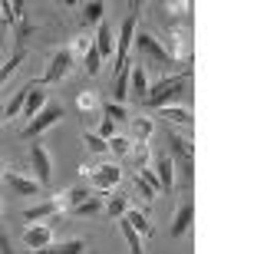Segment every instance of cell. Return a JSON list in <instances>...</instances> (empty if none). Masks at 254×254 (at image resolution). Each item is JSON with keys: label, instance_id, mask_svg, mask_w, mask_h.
Here are the masks:
<instances>
[{"label": "cell", "instance_id": "d4e9b609", "mask_svg": "<svg viewBox=\"0 0 254 254\" xmlns=\"http://www.w3.org/2000/svg\"><path fill=\"white\" fill-rule=\"evenodd\" d=\"M23 60H27V50L20 47V50H17V53H13V57H10V60H7V63L0 66V86H3V83H7V79H10V76L17 73V69H20V63H23Z\"/></svg>", "mask_w": 254, "mask_h": 254}, {"label": "cell", "instance_id": "f1b7e54d", "mask_svg": "<svg viewBox=\"0 0 254 254\" xmlns=\"http://www.w3.org/2000/svg\"><path fill=\"white\" fill-rule=\"evenodd\" d=\"M99 211H103V198H99V195H89L83 205H76V208H73V215H79V218H86V215H99Z\"/></svg>", "mask_w": 254, "mask_h": 254}, {"label": "cell", "instance_id": "ac0fdd59", "mask_svg": "<svg viewBox=\"0 0 254 254\" xmlns=\"http://www.w3.org/2000/svg\"><path fill=\"white\" fill-rule=\"evenodd\" d=\"M123 221H126V225H129V228H132V231H135L139 238H149V235H152L149 215H145V211H139V208H129V211L123 215Z\"/></svg>", "mask_w": 254, "mask_h": 254}, {"label": "cell", "instance_id": "8fae6325", "mask_svg": "<svg viewBox=\"0 0 254 254\" xmlns=\"http://www.w3.org/2000/svg\"><path fill=\"white\" fill-rule=\"evenodd\" d=\"M191 218H195V205H191V198H185L175 211V221H172V238H185L191 228Z\"/></svg>", "mask_w": 254, "mask_h": 254}, {"label": "cell", "instance_id": "1f68e13d", "mask_svg": "<svg viewBox=\"0 0 254 254\" xmlns=\"http://www.w3.org/2000/svg\"><path fill=\"white\" fill-rule=\"evenodd\" d=\"M126 106H119V103H106L103 106V119H109V123H119V119H126Z\"/></svg>", "mask_w": 254, "mask_h": 254}, {"label": "cell", "instance_id": "484cf974", "mask_svg": "<svg viewBox=\"0 0 254 254\" xmlns=\"http://www.w3.org/2000/svg\"><path fill=\"white\" fill-rule=\"evenodd\" d=\"M103 10H106L103 0H89V3H83V23L86 27H89V23H99V20H103Z\"/></svg>", "mask_w": 254, "mask_h": 254}, {"label": "cell", "instance_id": "ba28073f", "mask_svg": "<svg viewBox=\"0 0 254 254\" xmlns=\"http://www.w3.org/2000/svg\"><path fill=\"white\" fill-rule=\"evenodd\" d=\"M132 47L139 50L142 57H149L152 63H172V60L165 57V50H162L159 37H152V33H145V30H135V37H132Z\"/></svg>", "mask_w": 254, "mask_h": 254}, {"label": "cell", "instance_id": "9c48e42d", "mask_svg": "<svg viewBox=\"0 0 254 254\" xmlns=\"http://www.w3.org/2000/svg\"><path fill=\"white\" fill-rule=\"evenodd\" d=\"M3 182H7L17 195H40L37 179H33V175H23V172L13 169V165H3Z\"/></svg>", "mask_w": 254, "mask_h": 254}, {"label": "cell", "instance_id": "f35d334b", "mask_svg": "<svg viewBox=\"0 0 254 254\" xmlns=\"http://www.w3.org/2000/svg\"><path fill=\"white\" fill-rule=\"evenodd\" d=\"M0 215H3V201H0Z\"/></svg>", "mask_w": 254, "mask_h": 254}, {"label": "cell", "instance_id": "277c9868", "mask_svg": "<svg viewBox=\"0 0 254 254\" xmlns=\"http://www.w3.org/2000/svg\"><path fill=\"white\" fill-rule=\"evenodd\" d=\"M60 119H63V106H60V103H47V106H43V109H40V113L27 123V129H23V139H33V135H40V132L53 129Z\"/></svg>", "mask_w": 254, "mask_h": 254}, {"label": "cell", "instance_id": "836d02e7", "mask_svg": "<svg viewBox=\"0 0 254 254\" xmlns=\"http://www.w3.org/2000/svg\"><path fill=\"white\" fill-rule=\"evenodd\" d=\"M139 179L145 182V185H149V189L155 191V195L162 191V185H159V179H155V172H152V169H142V172H139Z\"/></svg>", "mask_w": 254, "mask_h": 254}, {"label": "cell", "instance_id": "52a82bcc", "mask_svg": "<svg viewBox=\"0 0 254 254\" xmlns=\"http://www.w3.org/2000/svg\"><path fill=\"white\" fill-rule=\"evenodd\" d=\"M162 50H165V57H169V60H175V63H185V60L191 57V47H189V37H185V30H182V27H169Z\"/></svg>", "mask_w": 254, "mask_h": 254}, {"label": "cell", "instance_id": "e575fe53", "mask_svg": "<svg viewBox=\"0 0 254 254\" xmlns=\"http://www.w3.org/2000/svg\"><path fill=\"white\" fill-rule=\"evenodd\" d=\"M135 191L142 195V201H145V205H149V201H155V191H152L149 185H145V182L139 179V175H135Z\"/></svg>", "mask_w": 254, "mask_h": 254}, {"label": "cell", "instance_id": "f546056e", "mask_svg": "<svg viewBox=\"0 0 254 254\" xmlns=\"http://www.w3.org/2000/svg\"><path fill=\"white\" fill-rule=\"evenodd\" d=\"M83 66H86V73H89V76H96V73H99V66H103V57L96 53V47H93V43H89V50H86Z\"/></svg>", "mask_w": 254, "mask_h": 254}, {"label": "cell", "instance_id": "603a6c76", "mask_svg": "<svg viewBox=\"0 0 254 254\" xmlns=\"http://www.w3.org/2000/svg\"><path fill=\"white\" fill-rule=\"evenodd\" d=\"M132 135H135V142H149L155 135V123H152L149 116H135L132 119Z\"/></svg>", "mask_w": 254, "mask_h": 254}, {"label": "cell", "instance_id": "3957f363", "mask_svg": "<svg viewBox=\"0 0 254 254\" xmlns=\"http://www.w3.org/2000/svg\"><path fill=\"white\" fill-rule=\"evenodd\" d=\"M132 37H135V17H126L123 23H119V33H116V76L129 69Z\"/></svg>", "mask_w": 254, "mask_h": 254}, {"label": "cell", "instance_id": "6da1fadb", "mask_svg": "<svg viewBox=\"0 0 254 254\" xmlns=\"http://www.w3.org/2000/svg\"><path fill=\"white\" fill-rule=\"evenodd\" d=\"M189 73H179V76H162L159 83H149V96H145V106L152 109H162V106H169L175 96H185L189 93Z\"/></svg>", "mask_w": 254, "mask_h": 254}, {"label": "cell", "instance_id": "7c38bea8", "mask_svg": "<svg viewBox=\"0 0 254 254\" xmlns=\"http://www.w3.org/2000/svg\"><path fill=\"white\" fill-rule=\"evenodd\" d=\"M155 179H159L162 191L175 189V162H172V155H159L155 159Z\"/></svg>", "mask_w": 254, "mask_h": 254}, {"label": "cell", "instance_id": "d6986e66", "mask_svg": "<svg viewBox=\"0 0 254 254\" xmlns=\"http://www.w3.org/2000/svg\"><path fill=\"white\" fill-rule=\"evenodd\" d=\"M86 198H89V191H86V189H66L63 195H60V198H53V201H57L60 215H63V211H73L76 205H83Z\"/></svg>", "mask_w": 254, "mask_h": 254}, {"label": "cell", "instance_id": "9a60e30c", "mask_svg": "<svg viewBox=\"0 0 254 254\" xmlns=\"http://www.w3.org/2000/svg\"><path fill=\"white\" fill-rule=\"evenodd\" d=\"M93 47H96V53H99L103 60L116 53V37H113V27H109V23H99V27H96V40H93Z\"/></svg>", "mask_w": 254, "mask_h": 254}, {"label": "cell", "instance_id": "8992f818", "mask_svg": "<svg viewBox=\"0 0 254 254\" xmlns=\"http://www.w3.org/2000/svg\"><path fill=\"white\" fill-rule=\"evenodd\" d=\"M89 182H93L96 191H113L116 185L123 182V169H119L116 162H103V165L89 169Z\"/></svg>", "mask_w": 254, "mask_h": 254}, {"label": "cell", "instance_id": "4316f807", "mask_svg": "<svg viewBox=\"0 0 254 254\" xmlns=\"http://www.w3.org/2000/svg\"><path fill=\"white\" fill-rule=\"evenodd\" d=\"M27 89H30V86H23V89H17V93H13V99L3 106V119H13V116L23 113V99H27Z\"/></svg>", "mask_w": 254, "mask_h": 254}, {"label": "cell", "instance_id": "5bb4252c", "mask_svg": "<svg viewBox=\"0 0 254 254\" xmlns=\"http://www.w3.org/2000/svg\"><path fill=\"white\" fill-rule=\"evenodd\" d=\"M57 211H60L57 201H53V198H47V201H37L33 208H27V211H23V221H27V225H40V221L53 218Z\"/></svg>", "mask_w": 254, "mask_h": 254}, {"label": "cell", "instance_id": "2e32d148", "mask_svg": "<svg viewBox=\"0 0 254 254\" xmlns=\"http://www.w3.org/2000/svg\"><path fill=\"white\" fill-rule=\"evenodd\" d=\"M86 251V241L83 238H69V241H53V245H47V248H37L33 254H83Z\"/></svg>", "mask_w": 254, "mask_h": 254}, {"label": "cell", "instance_id": "e0dca14e", "mask_svg": "<svg viewBox=\"0 0 254 254\" xmlns=\"http://www.w3.org/2000/svg\"><path fill=\"white\" fill-rule=\"evenodd\" d=\"M43 106H47V93H43V89H40L37 83H30L27 99H23V113H20V116H30V119H33V116H37L40 109H43Z\"/></svg>", "mask_w": 254, "mask_h": 254}, {"label": "cell", "instance_id": "4fadbf2b", "mask_svg": "<svg viewBox=\"0 0 254 254\" xmlns=\"http://www.w3.org/2000/svg\"><path fill=\"white\" fill-rule=\"evenodd\" d=\"M129 93L145 103V96H149V73H145V66H132L129 69Z\"/></svg>", "mask_w": 254, "mask_h": 254}, {"label": "cell", "instance_id": "5b68a950", "mask_svg": "<svg viewBox=\"0 0 254 254\" xmlns=\"http://www.w3.org/2000/svg\"><path fill=\"white\" fill-rule=\"evenodd\" d=\"M30 165H33V179H37L40 189L50 185V179H53V159H50V149L43 142H33L30 145Z\"/></svg>", "mask_w": 254, "mask_h": 254}, {"label": "cell", "instance_id": "4dcf8cb0", "mask_svg": "<svg viewBox=\"0 0 254 254\" xmlns=\"http://www.w3.org/2000/svg\"><path fill=\"white\" fill-rule=\"evenodd\" d=\"M83 142H86V149H89V152H96V155H106V152H109L106 139H99L96 132H86V135H83Z\"/></svg>", "mask_w": 254, "mask_h": 254}, {"label": "cell", "instance_id": "30bf717a", "mask_svg": "<svg viewBox=\"0 0 254 254\" xmlns=\"http://www.w3.org/2000/svg\"><path fill=\"white\" fill-rule=\"evenodd\" d=\"M23 241H27L33 251H37V248L53 245V225H50V221H40V225H27V231H23Z\"/></svg>", "mask_w": 254, "mask_h": 254}, {"label": "cell", "instance_id": "83f0119b", "mask_svg": "<svg viewBox=\"0 0 254 254\" xmlns=\"http://www.w3.org/2000/svg\"><path fill=\"white\" fill-rule=\"evenodd\" d=\"M119 231H123V238H126V245H129V251H132V254H145V248H142V238L135 235L129 225H126L123 218H119Z\"/></svg>", "mask_w": 254, "mask_h": 254}, {"label": "cell", "instance_id": "d590c367", "mask_svg": "<svg viewBox=\"0 0 254 254\" xmlns=\"http://www.w3.org/2000/svg\"><path fill=\"white\" fill-rule=\"evenodd\" d=\"M86 50H89V43H86V37H76V43L69 47V53H73V60H83Z\"/></svg>", "mask_w": 254, "mask_h": 254}, {"label": "cell", "instance_id": "74e56055", "mask_svg": "<svg viewBox=\"0 0 254 254\" xmlns=\"http://www.w3.org/2000/svg\"><path fill=\"white\" fill-rule=\"evenodd\" d=\"M0 179H3V162H0Z\"/></svg>", "mask_w": 254, "mask_h": 254}, {"label": "cell", "instance_id": "8d00e7d4", "mask_svg": "<svg viewBox=\"0 0 254 254\" xmlns=\"http://www.w3.org/2000/svg\"><path fill=\"white\" fill-rule=\"evenodd\" d=\"M0 123H3V106H0Z\"/></svg>", "mask_w": 254, "mask_h": 254}, {"label": "cell", "instance_id": "7402d4cb", "mask_svg": "<svg viewBox=\"0 0 254 254\" xmlns=\"http://www.w3.org/2000/svg\"><path fill=\"white\" fill-rule=\"evenodd\" d=\"M129 159L135 169H149V162H152V149H149V142H132V149H129Z\"/></svg>", "mask_w": 254, "mask_h": 254}, {"label": "cell", "instance_id": "d6a6232c", "mask_svg": "<svg viewBox=\"0 0 254 254\" xmlns=\"http://www.w3.org/2000/svg\"><path fill=\"white\" fill-rule=\"evenodd\" d=\"M106 145H109V152H116V155H129L132 142L126 139V135H113V139H106Z\"/></svg>", "mask_w": 254, "mask_h": 254}, {"label": "cell", "instance_id": "ffe728a7", "mask_svg": "<svg viewBox=\"0 0 254 254\" xmlns=\"http://www.w3.org/2000/svg\"><path fill=\"white\" fill-rule=\"evenodd\" d=\"M159 116H165V123H175V126H185V129H191V113L185 109V106H162Z\"/></svg>", "mask_w": 254, "mask_h": 254}, {"label": "cell", "instance_id": "cb8c5ba5", "mask_svg": "<svg viewBox=\"0 0 254 254\" xmlns=\"http://www.w3.org/2000/svg\"><path fill=\"white\" fill-rule=\"evenodd\" d=\"M76 106H79V113H83V116H93V113L103 109V106H99V96H96L93 89H83V93L76 96Z\"/></svg>", "mask_w": 254, "mask_h": 254}, {"label": "cell", "instance_id": "7a4b0ae2", "mask_svg": "<svg viewBox=\"0 0 254 254\" xmlns=\"http://www.w3.org/2000/svg\"><path fill=\"white\" fill-rule=\"evenodd\" d=\"M73 53H69V47H60L53 57H50V63H47V69H43V76H40V83L37 86H43V83H63L66 76H69V69H73Z\"/></svg>", "mask_w": 254, "mask_h": 254}, {"label": "cell", "instance_id": "44dd1931", "mask_svg": "<svg viewBox=\"0 0 254 254\" xmlns=\"http://www.w3.org/2000/svg\"><path fill=\"white\" fill-rule=\"evenodd\" d=\"M103 211L113 218V221H119V218L129 211V198H126V195H109V198L103 201Z\"/></svg>", "mask_w": 254, "mask_h": 254}]
</instances>
